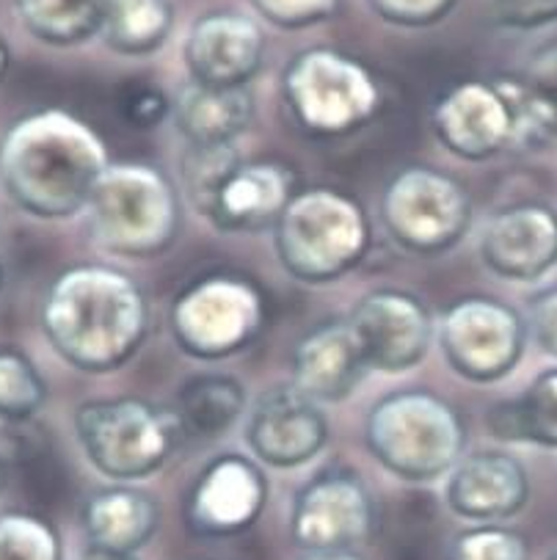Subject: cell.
Masks as SVG:
<instances>
[{
	"label": "cell",
	"mask_w": 557,
	"mask_h": 560,
	"mask_svg": "<svg viewBox=\"0 0 557 560\" xmlns=\"http://www.w3.org/2000/svg\"><path fill=\"white\" fill-rule=\"evenodd\" d=\"M105 168L100 141L63 114L20 119L0 147V177L9 197L47 219L86 208Z\"/></svg>",
	"instance_id": "cell-1"
},
{
	"label": "cell",
	"mask_w": 557,
	"mask_h": 560,
	"mask_svg": "<svg viewBox=\"0 0 557 560\" xmlns=\"http://www.w3.org/2000/svg\"><path fill=\"white\" fill-rule=\"evenodd\" d=\"M45 331L76 368H119L144 335V301L121 273L78 268L53 284Z\"/></svg>",
	"instance_id": "cell-2"
},
{
	"label": "cell",
	"mask_w": 557,
	"mask_h": 560,
	"mask_svg": "<svg viewBox=\"0 0 557 560\" xmlns=\"http://www.w3.org/2000/svg\"><path fill=\"white\" fill-rule=\"evenodd\" d=\"M368 440L386 469L408 480H431L455 467L464 431L453 409L439 398L401 393L375 406Z\"/></svg>",
	"instance_id": "cell-3"
},
{
	"label": "cell",
	"mask_w": 557,
	"mask_h": 560,
	"mask_svg": "<svg viewBox=\"0 0 557 560\" xmlns=\"http://www.w3.org/2000/svg\"><path fill=\"white\" fill-rule=\"evenodd\" d=\"M368 232L357 205L334 191H306L290 199L276 221V252L290 273L326 282L362 257Z\"/></svg>",
	"instance_id": "cell-4"
},
{
	"label": "cell",
	"mask_w": 557,
	"mask_h": 560,
	"mask_svg": "<svg viewBox=\"0 0 557 560\" xmlns=\"http://www.w3.org/2000/svg\"><path fill=\"white\" fill-rule=\"evenodd\" d=\"M78 440L94 467L108 478H147L155 472L177 442L174 415L141 400H97L81 406L76 417Z\"/></svg>",
	"instance_id": "cell-5"
},
{
	"label": "cell",
	"mask_w": 557,
	"mask_h": 560,
	"mask_svg": "<svg viewBox=\"0 0 557 560\" xmlns=\"http://www.w3.org/2000/svg\"><path fill=\"white\" fill-rule=\"evenodd\" d=\"M86 208L97 246L116 255H155L172 241V191L150 168H105Z\"/></svg>",
	"instance_id": "cell-6"
},
{
	"label": "cell",
	"mask_w": 557,
	"mask_h": 560,
	"mask_svg": "<svg viewBox=\"0 0 557 560\" xmlns=\"http://www.w3.org/2000/svg\"><path fill=\"white\" fill-rule=\"evenodd\" d=\"M285 94L306 128L337 133L370 116L375 86L370 72L334 50H306L285 75Z\"/></svg>",
	"instance_id": "cell-7"
},
{
	"label": "cell",
	"mask_w": 557,
	"mask_h": 560,
	"mask_svg": "<svg viewBox=\"0 0 557 560\" xmlns=\"http://www.w3.org/2000/svg\"><path fill=\"white\" fill-rule=\"evenodd\" d=\"M384 219L403 246L420 255H437L464 235L469 202L453 179L428 168H411L390 185Z\"/></svg>",
	"instance_id": "cell-8"
},
{
	"label": "cell",
	"mask_w": 557,
	"mask_h": 560,
	"mask_svg": "<svg viewBox=\"0 0 557 560\" xmlns=\"http://www.w3.org/2000/svg\"><path fill=\"white\" fill-rule=\"evenodd\" d=\"M527 326L511 306L466 299L442 320V348L450 364L472 382H497L517 368Z\"/></svg>",
	"instance_id": "cell-9"
},
{
	"label": "cell",
	"mask_w": 557,
	"mask_h": 560,
	"mask_svg": "<svg viewBox=\"0 0 557 560\" xmlns=\"http://www.w3.org/2000/svg\"><path fill=\"white\" fill-rule=\"evenodd\" d=\"M259 326V295L237 279L199 282L174 304V335L196 357H224Z\"/></svg>",
	"instance_id": "cell-10"
},
{
	"label": "cell",
	"mask_w": 557,
	"mask_h": 560,
	"mask_svg": "<svg viewBox=\"0 0 557 560\" xmlns=\"http://www.w3.org/2000/svg\"><path fill=\"white\" fill-rule=\"evenodd\" d=\"M328 425L321 406L299 387H274L263 393L248 415V447L270 467L304 464L326 445Z\"/></svg>",
	"instance_id": "cell-11"
},
{
	"label": "cell",
	"mask_w": 557,
	"mask_h": 560,
	"mask_svg": "<svg viewBox=\"0 0 557 560\" xmlns=\"http://www.w3.org/2000/svg\"><path fill=\"white\" fill-rule=\"evenodd\" d=\"M370 527V500L353 475L326 472L295 497L293 536L317 552H343L364 538Z\"/></svg>",
	"instance_id": "cell-12"
},
{
	"label": "cell",
	"mask_w": 557,
	"mask_h": 560,
	"mask_svg": "<svg viewBox=\"0 0 557 560\" xmlns=\"http://www.w3.org/2000/svg\"><path fill=\"white\" fill-rule=\"evenodd\" d=\"M351 329L370 370H408L420 362L431 342V320L411 295H364L351 315Z\"/></svg>",
	"instance_id": "cell-13"
},
{
	"label": "cell",
	"mask_w": 557,
	"mask_h": 560,
	"mask_svg": "<svg viewBox=\"0 0 557 560\" xmlns=\"http://www.w3.org/2000/svg\"><path fill=\"white\" fill-rule=\"evenodd\" d=\"M483 262L508 282H535L557 266V213L546 205L502 210L480 235Z\"/></svg>",
	"instance_id": "cell-14"
},
{
	"label": "cell",
	"mask_w": 557,
	"mask_h": 560,
	"mask_svg": "<svg viewBox=\"0 0 557 560\" xmlns=\"http://www.w3.org/2000/svg\"><path fill=\"white\" fill-rule=\"evenodd\" d=\"M263 31L252 18L205 14L185 39V67L201 86H243L263 65Z\"/></svg>",
	"instance_id": "cell-15"
},
{
	"label": "cell",
	"mask_w": 557,
	"mask_h": 560,
	"mask_svg": "<svg viewBox=\"0 0 557 560\" xmlns=\"http://www.w3.org/2000/svg\"><path fill=\"white\" fill-rule=\"evenodd\" d=\"M437 133L464 158H489L517 147V119L500 83H461L437 108Z\"/></svg>",
	"instance_id": "cell-16"
},
{
	"label": "cell",
	"mask_w": 557,
	"mask_h": 560,
	"mask_svg": "<svg viewBox=\"0 0 557 560\" xmlns=\"http://www.w3.org/2000/svg\"><path fill=\"white\" fill-rule=\"evenodd\" d=\"M530 483L522 464L508 453L483 451L453 467L448 503L464 520L495 522L519 514L527 503Z\"/></svg>",
	"instance_id": "cell-17"
},
{
	"label": "cell",
	"mask_w": 557,
	"mask_h": 560,
	"mask_svg": "<svg viewBox=\"0 0 557 560\" xmlns=\"http://www.w3.org/2000/svg\"><path fill=\"white\" fill-rule=\"evenodd\" d=\"M293 177L276 163H237L201 213L221 230L252 232L279 221L290 205Z\"/></svg>",
	"instance_id": "cell-18"
},
{
	"label": "cell",
	"mask_w": 557,
	"mask_h": 560,
	"mask_svg": "<svg viewBox=\"0 0 557 560\" xmlns=\"http://www.w3.org/2000/svg\"><path fill=\"white\" fill-rule=\"evenodd\" d=\"M265 483L257 469L235 456L219 458L201 472L190 494L188 520L201 533H235L254 522L263 509Z\"/></svg>",
	"instance_id": "cell-19"
},
{
	"label": "cell",
	"mask_w": 557,
	"mask_h": 560,
	"mask_svg": "<svg viewBox=\"0 0 557 560\" xmlns=\"http://www.w3.org/2000/svg\"><path fill=\"white\" fill-rule=\"evenodd\" d=\"M368 370L348 320L321 326L295 351V387L315 404L348 398Z\"/></svg>",
	"instance_id": "cell-20"
},
{
	"label": "cell",
	"mask_w": 557,
	"mask_h": 560,
	"mask_svg": "<svg viewBox=\"0 0 557 560\" xmlns=\"http://www.w3.org/2000/svg\"><path fill=\"white\" fill-rule=\"evenodd\" d=\"M174 119L190 147L235 144L252 119V97L243 86L221 89L190 83L177 94Z\"/></svg>",
	"instance_id": "cell-21"
},
{
	"label": "cell",
	"mask_w": 557,
	"mask_h": 560,
	"mask_svg": "<svg viewBox=\"0 0 557 560\" xmlns=\"http://www.w3.org/2000/svg\"><path fill=\"white\" fill-rule=\"evenodd\" d=\"M92 547L130 552L150 541L158 525V509L150 497L130 489H111L94 494L83 511Z\"/></svg>",
	"instance_id": "cell-22"
},
{
	"label": "cell",
	"mask_w": 557,
	"mask_h": 560,
	"mask_svg": "<svg viewBox=\"0 0 557 560\" xmlns=\"http://www.w3.org/2000/svg\"><path fill=\"white\" fill-rule=\"evenodd\" d=\"M489 428L506 442L557 451V368L544 370L522 395L489 411Z\"/></svg>",
	"instance_id": "cell-23"
},
{
	"label": "cell",
	"mask_w": 557,
	"mask_h": 560,
	"mask_svg": "<svg viewBox=\"0 0 557 560\" xmlns=\"http://www.w3.org/2000/svg\"><path fill=\"white\" fill-rule=\"evenodd\" d=\"M243 404H246V395L235 378L199 376L185 384L179 393L174 420L183 436L213 440L241 417Z\"/></svg>",
	"instance_id": "cell-24"
},
{
	"label": "cell",
	"mask_w": 557,
	"mask_h": 560,
	"mask_svg": "<svg viewBox=\"0 0 557 560\" xmlns=\"http://www.w3.org/2000/svg\"><path fill=\"white\" fill-rule=\"evenodd\" d=\"M174 23L169 0H108L103 39L125 56H147L166 42Z\"/></svg>",
	"instance_id": "cell-25"
},
{
	"label": "cell",
	"mask_w": 557,
	"mask_h": 560,
	"mask_svg": "<svg viewBox=\"0 0 557 560\" xmlns=\"http://www.w3.org/2000/svg\"><path fill=\"white\" fill-rule=\"evenodd\" d=\"M20 20L47 45H78L103 31L108 0H14Z\"/></svg>",
	"instance_id": "cell-26"
},
{
	"label": "cell",
	"mask_w": 557,
	"mask_h": 560,
	"mask_svg": "<svg viewBox=\"0 0 557 560\" xmlns=\"http://www.w3.org/2000/svg\"><path fill=\"white\" fill-rule=\"evenodd\" d=\"M45 400V382L18 351H0V417L28 420Z\"/></svg>",
	"instance_id": "cell-27"
},
{
	"label": "cell",
	"mask_w": 557,
	"mask_h": 560,
	"mask_svg": "<svg viewBox=\"0 0 557 560\" xmlns=\"http://www.w3.org/2000/svg\"><path fill=\"white\" fill-rule=\"evenodd\" d=\"M519 81L544 139H557V42L533 52Z\"/></svg>",
	"instance_id": "cell-28"
},
{
	"label": "cell",
	"mask_w": 557,
	"mask_h": 560,
	"mask_svg": "<svg viewBox=\"0 0 557 560\" xmlns=\"http://www.w3.org/2000/svg\"><path fill=\"white\" fill-rule=\"evenodd\" d=\"M0 560H58L56 536L34 516H0Z\"/></svg>",
	"instance_id": "cell-29"
},
{
	"label": "cell",
	"mask_w": 557,
	"mask_h": 560,
	"mask_svg": "<svg viewBox=\"0 0 557 560\" xmlns=\"http://www.w3.org/2000/svg\"><path fill=\"white\" fill-rule=\"evenodd\" d=\"M450 560H527V544L506 527H477L455 538Z\"/></svg>",
	"instance_id": "cell-30"
},
{
	"label": "cell",
	"mask_w": 557,
	"mask_h": 560,
	"mask_svg": "<svg viewBox=\"0 0 557 560\" xmlns=\"http://www.w3.org/2000/svg\"><path fill=\"white\" fill-rule=\"evenodd\" d=\"M257 12L279 28H304L332 18L339 0H252Z\"/></svg>",
	"instance_id": "cell-31"
},
{
	"label": "cell",
	"mask_w": 557,
	"mask_h": 560,
	"mask_svg": "<svg viewBox=\"0 0 557 560\" xmlns=\"http://www.w3.org/2000/svg\"><path fill=\"white\" fill-rule=\"evenodd\" d=\"M459 0H370V7L395 25H433L455 7Z\"/></svg>",
	"instance_id": "cell-32"
},
{
	"label": "cell",
	"mask_w": 557,
	"mask_h": 560,
	"mask_svg": "<svg viewBox=\"0 0 557 560\" xmlns=\"http://www.w3.org/2000/svg\"><path fill=\"white\" fill-rule=\"evenodd\" d=\"M497 23L506 28H544L557 23V0H491Z\"/></svg>",
	"instance_id": "cell-33"
},
{
	"label": "cell",
	"mask_w": 557,
	"mask_h": 560,
	"mask_svg": "<svg viewBox=\"0 0 557 560\" xmlns=\"http://www.w3.org/2000/svg\"><path fill=\"white\" fill-rule=\"evenodd\" d=\"M527 326L541 351L557 359V288L546 290L530 304Z\"/></svg>",
	"instance_id": "cell-34"
},
{
	"label": "cell",
	"mask_w": 557,
	"mask_h": 560,
	"mask_svg": "<svg viewBox=\"0 0 557 560\" xmlns=\"http://www.w3.org/2000/svg\"><path fill=\"white\" fill-rule=\"evenodd\" d=\"M125 108H127V116L132 119V125H158V121L166 116L169 103L161 92L147 86V89H138L136 94H130Z\"/></svg>",
	"instance_id": "cell-35"
},
{
	"label": "cell",
	"mask_w": 557,
	"mask_h": 560,
	"mask_svg": "<svg viewBox=\"0 0 557 560\" xmlns=\"http://www.w3.org/2000/svg\"><path fill=\"white\" fill-rule=\"evenodd\" d=\"M78 560H136L130 552H114V549L89 547Z\"/></svg>",
	"instance_id": "cell-36"
},
{
	"label": "cell",
	"mask_w": 557,
	"mask_h": 560,
	"mask_svg": "<svg viewBox=\"0 0 557 560\" xmlns=\"http://www.w3.org/2000/svg\"><path fill=\"white\" fill-rule=\"evenodd\" d=\"M9 70V47H7V39L0 36V78L7 75Z\"/></svg>",
	"instance_id": "cell-37"
},
{
	"label": "cell",
	"mask_w": 557,
	"mask_h": 560,
	"mask_svg": "<svg viewBox=\"0 0 557 560\" xmlns=\"http://www.w3.org/2000/svg\"><path fill=\"white\" fill-rule=\"evenodd\" d=\"M310 560H359V558H353V555H345V552H321L317 558H310Z\"/></svg>",
	"instance_id": "cell-38"
},
{
	"label": "cell",
	"mask_w": 557,
	"mask_h": 560,
	"mask_svg": "<svg viewBox=\"0 0 557 560\" xmlns=\"http://www.w3.org/2000/svg\"><path fill=\"white\" fill-rule=\"evenodd\" d=\"M3 483H7V472H3V464H0V489H3Z\"/></svg>",
	"instance_id": "cell-39"
},
{
	"label": "cell",
	"mask_w": 557,
	"mask_h": 560,
	"mask_svg": "<svg viewBox=\"0 0 557 560\" xmlns=\"http://www.w3.org/2000/svg\"><path fill=\"white\" fill-rule=\"evenodd\" d=\"M549 560H557V547H555V552H552V558Z\"/></svg>",
	"instance_id": "cell-40"
},
{
	"label": "cell",
	"mask_w": 557,
	"mask_h": 560,
	"mask_svg": "<svg viewBox=\"0 0 557 560\" xmlns=\"http://www.w3.org/2000/svg\"><path fill=\"white\" fill-rule=\"evenodd\" d=\"M0 284H3V271H0Z\"/></svg>",
	"instance_id": "cell-41"
}]
</instances>
